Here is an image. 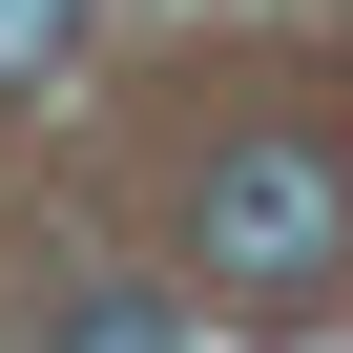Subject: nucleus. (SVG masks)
<instances>
[{
	"label": "nucleus",
	"mask_w": 353,
	"mask_h": 353,
	"mask_svg": "<svg viewBox=\"0 0 353 353\" xmlns=\"http://www.w3.org/2000/svg\"><path fill=\"white\" fill-rule=\"evenodd\" d=\"M188 250H208V291H229V312H332V291H353V166H332L312 125H250V145H208Z\"/></svg>",
	"instance_id": "1"
},
{
	"label": "nucleus",
	"mask_w": 353,
	"mask_h": 353,
	"mask_svg": "<svg viewBox=\"0 0 353 353\" xmlns=\"http://www.w3.org/2000/svg\"><path fill=\"white\" fill-rule=\"evenodd\" d=\"M42 353H166V291H63Z\"/></svg>",
	"instance_id": "2"
},
{
	"label": "nucleus",
	"mask_w": 353,
	"mask_h": 353,
	"mask_svg": "<svg viewBox=\"0 0 353 353\" xmlns=\"http://www.w3.org/2000/svg\"><path fill=\"white\" fill-rule=\"evenodd\" d=\"M63 42H83V0H0V104H21V83H42Z\"/></svg>",
	"instance_id": "3"
}]
</instances>
